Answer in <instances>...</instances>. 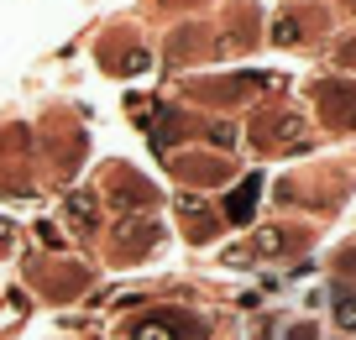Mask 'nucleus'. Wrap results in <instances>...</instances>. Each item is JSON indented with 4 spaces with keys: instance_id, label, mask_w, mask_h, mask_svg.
Returning a JSON list of instances; mask_svg holds the SVG:
<instances>
[{
    "instance_id": "1",
    "label": "nucleus",
    "mask_w": 356,
    "mask_h": 340,
    "mask_svg": "<svg viewBox=\"0 0 356 340\" xmlns=\"http://www.w3.org/2000/svg\"><path fill=\"white\" fill-rule=\"evenodd\" d=\"M131 335L136 340H204V319H194L189 309H152Z\"/></svg>"
},
{
    "instance_id": "2",
    "label": "nucleus",
    "mask_w": 356,
    "mask_h": 340,
    "mask_svg": "<svg viewBox=\"0 0 356 340\" xmlns=\"http://www.w3.org/2000/svg\"><path fill=\"white\" fill-rule=\"evenodd\" d=\"M105 199L121 204V209H152L157 188L147 184V178H136L131 168H111V173H105Z\"/></svg>"
},
{
    "instance_id": "3",
    "label": "nucleus",
    "mask_w": 356,
    "mask_h": 340,
    "mask_svg": "<svg viewBox=\"0 0 356 340\" xmlns=\"http://www.w3.org/2000/svg\"><path fill=\"white\" fill-rule=\"evenodd\" d=\"M314 105L330 126H356V84H346V79L314 84Z\"/></svg>"
},
{
    "instance_id": "4",
    "label": "nucleus",
    "mask_w": 356,
    "mask_h": 340,
    "mask_svg": "<svg viewBox=\"0 0 356 340\" xmlns=\"http://www.w3.org/2000/svg\"><path fill=\"white\" fill-rule=\"evenodd\" d=\"M152 246H157V220H142V215L121 220V225H115V236H111V252L121 257V262H136V257L152 252Z\"/></svg>"
},
{
    "instance_id": "5",
    "label": "nucleus",
    "mask_w": 356,
    "mask_h": 340,
    "mask_svg": "<svg viewBox=\"0 0 356 340\" xmlns=\"http://www.w3.org/2000/svg\"><path fill=\"white\" fill-rule=\"evenodd\" d=\"M257 142H262L267 152H273V147H299L304 142V121L289 115V110H283V115H262V121H257Z\"/></svg>"
},
{
    "instance_id": "6",
    "label": "nucleus",
    "mask_w": 356,
    "mask_h": 340,
    "mask_svg": "<svg viewBox=\"0 0 356 340\" xmlns=\"http://www.w3.org/2000/svg\"><path fill=\"white\" fill-rule=\"evenodd\" d=\"M257 194H262V178H241V188H236L231 199H225V220H231V225H246V220H252V209H257Z\"/></svg>"
},
{
    "instance_id": "7",
    "label": "nucleus",
    "mask_w": 356,
    "mask_h": 340,
    "mask_svg": "<svg viewBox=\"0 0 356 340\" xmlns=\"http://www.w3.org/2000/svg\"><path fill=\"white\" fill-rule=\"evenodd\" d=\"M178 209H184V231L194 236V241H210L215 236V215L204 204H194V199H178Z\"/></svg>"
},
{
    "instance_id": "8",
    "label": "nucleus",
    "mask_w": 356,
    "mask_h": 340,
    "mask_svg": "<svg viewBox=\"0 0 356 340\" xmlns=\"http://www.w3.org/2000/svg\"><path fill=\"white\" fill-rule=\"evenodd\" d=\"M173 168L184 178H194V184H220L225 178V163H210V157H178Z\"/></svg>"
},
{
    "instance_id": "9",
    "label": "nucleus",
    "mask_w": 356,
    "mask_h": 340,
    "mask_svg": "<svg viewBox=\"0 0 356 340\" xmlns=\"http://www.w3.org/2000/svg\"><path fill=\"white\" fill-rule=\"evenodd\" d=\"M68 215H74L79 231H89V225H95V194H74L68 199Z\"/></svg>"
},
{
    "instance_id": "10",
    "label": "nucleus",
    "mask_w": 356,
    "mask_h": 340,
    "mask_svg": "<svg viewBox=\"0 0 356 340\" xmlns=\"http://www.w3.org/2000/svg\"><path fill=\"white\" fill-rule=\"evenodd\" d=\"M335 325L356 335V293H341V304H335Z\"/></svg>"
},
{
    "instance_id": "11",
    "label": "nucleus",
    "mask_w": 356,
    "mask_h": 340,
    "mask_svg": "<svg viewBox=\"0 0 356 340\" xmlns=\"http://www.w3.org/2000/svg\"><path fill=\"white\" fill-rule=\"evenodd\" d=\"M283 340H320V325L299 319V325H283Z\"/></svg>"
},
{
    "instance_id": "12",
    "label": "nucleus",
    "mask_w": 356,
    "mask_h": 340,
    "mask_svg": "<svg viewBox=\"0 0 356 340\" xmlns=\"http://www.w3.org/2000/svg\"><path fill=\"white\" fill-rule=\"evenodd\" d=\"M273 42H299V22H293V16L273 22Z\"/></svg>"
},
{
    "instance_id": "13",
    "label": "nucleus",
    "mask_w": 356,
    "mask_h": 340,
    "mask_svg": "<svg viewBox=\"0 0 356 340\" xmlns=\"http://www.w3.org/2000/svg\"><path fill=\"white\" fill-rule=\"evenodd\" d=\"M210 136H215L220 147H236V131H231V126H210Z\"/></svg>"
},
{
    "instance_id": "14",
    "label": "nucleus",
    "mask_w": 356,
    "mask_h": 340,
    "mask_svg": "<svg viewBox=\"0 0 356 340\" xmlns=\"http://www.w3.org/2000/svg\"><path fill=\"white\" fill-rule=\"evenodd\" d=\"M346 6H351V11H356V0H346Z\"/></svg>"
}]
</instances>
